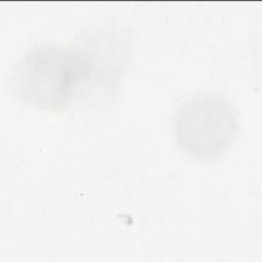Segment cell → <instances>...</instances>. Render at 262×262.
I'll return each mask as SVG.
<instances>
[{
  "mask_svg": "<svg viewBox=\"0 0 262 262\" xmlns=\"http://www.w3.org/2000/svg\"><path fill=\"white\" fill-rule=\"evenodd\" d=\"M94 72L87 52L56 44H38L15 62L11 76L12 93L23 102L46 110L69 106L82 83Z\"/></svg>",
  "mask_w": 262,
  "mask_h": 262,
  "instance_id": "cell-1",
  "label": "cell"
},
{
  "mask_svg": "<svg viewBox=\"0 0 262 262\" xmlns=\"http://www.w3.org/2000/svg\"><path fill=\"white\" fill-rule=\"evenodd\" d=\"M238 128L232 104L216 93H198L177 108L174 136L186 155L210 160L223 154L233 141Z\"/></svg>",
  "mask_w": 262,
  "mask_h": 262,
  "instance_id": "cell-2",
  "label": "cell"
}]
</instances>
